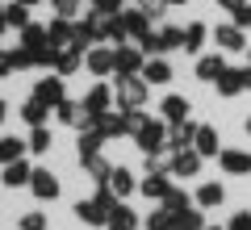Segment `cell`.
<instances>
[{"mask_svg":"<svg viewBox=\"0 0 251 230\" xmlns=\"http://www.w3.org/2000/svg\"><path fill=\"white\" fill-rule=\"evenodd\" d=\"M134 138H138V147L151 155V151H159V147H163V138H168V122H151V117H147V122L134 130Z\"/></svg>","mask_w":251,"mask_h":230,"instance_id":"1","label":"cell"},{"mask_svg":"<svg viewBox=\"0 0 251 230\" xmlns=\"http://www.w3.org/2000/svg\"><path fill=\"white\" fill-rule=\"evenodd\" d=\"M117 101H122V109H138L147 101V80H138V76L117 80Z\"/></svg>","mask_w":251,"mask_h":230,"instance_id":"2","label":"cell"},{"mask_svg":"<svg viewBox=\"0 0 251 230\" xmlns=\"http://www.w3.org/2000/svg\"><path fill=\"white\" fill-rule=\"evenodd\" d=\"M138 67H143V51H134V46H117V51H113V71H117V80H130Z\"/></svg>","mask_w":251,"mask_h":230,"instance_id":"3","label":"cell"},{"mask_svg":"<svg viewBox=\"0 0 251 230\" xmlns=\"http://www.w3.org/2000/svg\"><path fill=\"white\" fill-rule=\"evenodd\" d=\"M197 130H201V126L193 122V117H184V122L168 126V147H172V151H184V147H193V138H197Z\"/></svg>","mask_w":251,"mask_h":230,"instance_id":"4","label":"cell"},{"mask_svg":"<svg viewBox=\"0 0 251 230\" xmlns=\"http://www.w3.org/2000/svg\"><path fill=\"white\" fill-rule=\"evenodd\" d=\"M218 163L230 176H251V151H218Z\"/></svg>","mask_w":251,"mask_h":230,"instance_id":"5","label":"cell"},{"mask_svg":"<svg viewBox=\"0 0 251 230\" xmlns=\"http://www.w3.org/2000/svg\"><path fill=\"white\" fill-rule=\"evenodd\" d=\"M34 97L42 105H63V76H42L34 84Z\"/></svg>","mask_w":251,"mask_h":230,"instance_id":"6","label":"cell"},{"mask_svg":"<svg viewBox=\"0 0 251 230\" xmlns=\"http://www.w3.org/2000/svg\"><path fill=\"white\" fill-rule=\"evenodd\" d=\"M29 188H34V197H42V201H54V197H59V180H54V172H46V168H34Z\"/></svg>","mask_w":251,"mask_h":230,"instance_id":"7","label":"cell"},{"mask_svg":"<svg viewBox=\"0 0 251 230\" xmlns=\"http://www.w3.org/2000/svg\"><path fill=\"white\" fill-rule=\"evenodd\" d=\"M214 42L222 46V51H247V38H243V29L234 26H214Z\"/></svg>","mask_w":251,"mask_h":230,"instance_id":"8","label":"cell"},{"mask_svg":"<svg viewBox=\"0 0 251 230\" xmlns=\"http://www.w3.org/2000/svg\"><path fill=\"white\" fill-rule=\"evenodd\" d=\"M172 172H176V176H197V172H201V155L193 147L172 151Z\"/></svg>","mask_w":251,"mask_h":230,"instance_id":"9","label":"cell"},{"mask_svg":"<svg viewBox=\"0 0 251 230\" xmlns=\"http://www.w3.org/2000/svg\"><path fill=\"white\" fill-rule=\"evenodd\" d=\"M84 63H88L92 76H109V71H113V51H109V46H92V51L84 54Z\"/></svg>","mask_w":251,"mask_h":230,"instance_id":"10","label":"cell"},{"mask_svg":"<svg viewBox=\"0 0 251 230\" xmlns=\"http://www.w3.org/2000/svg\"><path fill=\"white\" fill-rule=\"evenodd\" d=\"M122 26H126V38H138L143 42L151 29H147V13L143 9H130V13H122Z\"/></svg>","mask_w":251,"mask_h":230,"instance_id":"11","label":"cell"},{"mask_svg":"<svg viewBox=\"0 0 251 230\" xmlns=\"http://www.w3.org/2000/svg\"><path fill=\"white\" fill-rule=\"evenodd\" d=\"M46 38H50V46H72V38H75V26L67 17H59V21H50V29H46Z\"/></svg>","mask_w":251,"mask_h":230,"instance_id":"12","label":"cell"},{"mask_svg":"<svg viewBox=\"0 0 251 230\" xmlns=\"http://www.w3.org/2000/svg\"><path fill=\"white\" fill-rule=\"evenodd\" d=\"M159 113H163V122H168V126H176V122H184L193 109H188V101H184V97H168V101L159 105Z\"/></svg>","mask_w":251,"mask_h":230,"instance_id":"13","label":"cell"},{"mask_svg":"<svg viewBox=\"0 0 251 230\" xmlns=\"http://www.w3.org/2000/svg\"><path fill=\"white\" fill-rule=\"evenodd\" d=\"M80 63H84V51H75V46H63V51L54 54V71H59V76H72Z\"/></svg>","mask_w":251,"mask_h":230,"instance_id":"14","label":"cell"},{"mask_svg":"<svg viewBox=\"0 0 251 230\" xmlns=\"http://www.w3.org/2000/svg\"><path fill=\"white\" fill-rule=\"evenodd\" d=\"M29 176H34V168L29 163H4V188H21V184H29Z\"/></svg>","mask_w":251,"mask_h":230,"instance_id":"15","label":"cell"},{"mask_svg":"<svg viewBox=\"0 0 251 230\" xmlns=\"http://www.w3.org/2000/svg\"><path fill=\"white\" fill-rule=\"evenodd\" d=\"M109 230H134L138 226V218H134V209H126V205H113L109 209V222H105Z\"/></svg>","mask_w":251,"mask_h":230,"instance_id":"16","label":"cell"},{"mask_svg":"<svg viewBox=\"0 0 251 230\" xmlns=\"http://www.w3.org/2000/svg\"><path fill=\"white\" fill-rule=\"evenodd\" d=\"M21 42H25V51H46V46H50V38H46V29L42 26H34V21H29L25 29H21Z\"/></svg>","mask_w":251,"mask_h":230,"instance_id":"17","label":"cell"},{"mask_svg":"<svg viewBox=\"0 0 251 230\" xmlns=\"http://www.w3.org/2000/svg\"><path fill=\"white\" fill-rule=\"evenodd\" d=\"M143 80H147V84H168V80H172V67H168L163 59H147V63H143Z\"/></svg>","mask_w":251,"mask_h":230,"instance_id":"18","label":"cell"},{"mask_svg":"<svg viewBox=\"0 0 251 230\" xmlns=\"http://www.w3.org/2000/svg\"><path fill=\"white\" fill-rule=\"evenodd\" d=\"M84 109H88L92 117H100L109 109V84H97V88L88 92V97H84Z\"/></svg>","mask_w":251,"mask_h":230,"instance_id":"19","label":"cell"},{"mask_svg":"<svg viewBox=\"0 0 251 230\" xmlns=\"http://www.w3.org/2000/svg\"><path fill=\"white\" fill-rule=\"evenodd\" d=\"M243 88H247V84H243V71H230V67H226L222 76H218V92H222V97H239Z\"/></svg>","mask_w":251,"mask_h":230,"instance_id":"20","label":"cell"},{"mask_svg":"<svg viewBox=\"0 0 251 230\" xmlns=\"http://www.w3.org/2000/svg\"><path fill=\"white\" fill-rule=\"evenodd\" d=\"M172 230H205V218L197 209H180L172 213Z\"/></svg>","mask_w":251,"mask_h":230,"instance_id":"21","label":"cell"},{"mask_svg":"<svg viewBox=\"0 0 251 230\" xmlns=\"http://www.w3.org/2000/svg\"><path fill=\"white\" fill-rule=\"evenodd\" d=\"M100 142H105V134H100L97 126H88V130L80 134V159H88V155H100Z\"/></svg>","mask_w":251,"mask_h":230,"instance_id":"22","label":"cell"},{"mask_svg":"<svg viewBox=\"0 0 251 230\" xmlns=\"http://www.w3.org/2000/svg\"><path fill=\"white\" fill-rule=\"evenodd\" d=\"M193 151H197L201 159H205V155H218V134L209 130V126H201L197 138H193Z\"/></svg>","mask_w":251,"mask_h":230,"instance_id":"23","label":"cell"},{"mask_svg":"<svg viewBox=\"0 0 251 230\" xmlns=\"http://www.w3.org/2000/svg\"><path fill=\"white\" fill-rule=\"evenodd\" d=\"M138 188H143L147 197H155V201H163L172 184H168V176H163V172H151V176H147V180H143V184H138Z\"/></svg>","mask_w":251,"mask_h":230,"instance_id":"24","label":"cell"},{"mask_svg":"<svg viewBox=\"0 0 251 230\" xmlns=\"http://www.w3.org/2000/svg\"><path fill=\"white\" fill-rule=\"evenodd\" d=\"M105 184L113 188V197H126L130 188H134V176H130L126 168H113V172H109V180H105Z\"/></svg>","mask_w":251,"mask_h":230,"instance_id":"25","label":"cell"},{"mask_svg":"<svg viewBox=\"0 0 251 230\" xmlns=\"http://www.w3.org/2000/svg\"><path fill=\"white\" fill-rule=\"evenodd\" d=\"M25 151H29V147H25L21 138H0V163H17Z\"/></svg>","mask_w":251,"mask_h":230,"instance_id":"26","label":"cell"},{"mask_svg":"<svg viewBox=\"0 0 251 230\" xmlns=\"http://www.w3.org/2000/svg\"><path fill=\"white\" fill-rule=\"evenodd\" d=\"M222 71H226L222 54H205V59L197 63V76H201V80H218V76H222Z\"/></svg>","mask_w":251,"mask_h":230,"instance_id":"27","label":"cell"},{"mask_svg":"<svg viewBox=\"0 0 251 230\" xmlns=\"http://www.w3.org/2000/svg\"><path fill=\"white\" fill-rule=\"evenodd\" d=\"M46 109H50V105H42L38 97H29L25 105H21V117H25L29 126H42V122H46Z\"/></svg>","mask_w":251,"mask_h":230,"instance_id":"28","label":"cell"},{"mask_svg":"<svg viewBox=\"0 0 251 230\" xmlns=\"http://www.w3.org/2000/svg\"><path fill=\"white\" fill-rule=\"evenodd\" d=\"M80 163L92 172V180H97V184H105V180H109V172H113L105 159H100V155H88V159H80Z\"/></svg>","mask_w":251,"mask_h":230,"instance_id":"29","label":"cell"},{"mask_svg":"<svg viewBox=\"0 0 251 230\" xmlns=\"http://www.w3.org/2000/svg\"><path fill=\"white\" fill-rule=\"evenodd\" d=\"M222 197H226V188H222V184H201L197 201L205 205V209H214V205H222Z\"/></svg>","mask_w":251,"mask_h":230,"instance_id":"30","label":"cell"},{"mask_svg":"<svg viewBox=\"0 0 251 230\" xmlns=\"http://www.w3.org/2000/svg\"><path fill=\"white\" fill-rule=\"evenodd\" d=\"M4 21H9V26H17V29H25V26H29V9L13 0L9 9H4Z\"/></svg>","mask_w":251,"mask_h":230,"instance_id":"31","label":"cell"},{"mask_svg":"<svg viewBox=\"0 0 251 230\" xmlns=\"http://www.w3.org/2000/svg\"><path fill=\"white\" fill-rule=\"evenodd\" d=\"M201 42H205V26H188V29H184V51H188V54H197Z\"/></svg>","mask_w":251,"mask_h":230,"instance_id":"32","label":"cell"},{"mask_svg":"<svg viewBox=\"0 0 251 230\" xmlns=\"http://www.w3.org/2000/svg\"><path fill=\"white\" fill-rule=\"evenodd\" d=\"M159 42H163V51H176V46H184V29L163 26V29H159Z\"/></svg>","mask_w":251,"mask_h":230,"instance_id":"33","label":"cell"},{"mask_svg":"<svg viewBox=\"0 0 251 230\" xmlns=\"http://www.w3.org/2000/svg\"><path fill=\"white\" fill-rule=\"evenodd\" d=\"M34 155H42V151H50V130H42V126H34V134H29V142H25Z\"/></svg>","mask_w":251,"mask_h":230,"instance_id":"34","label":"cell"},{"mask_svg":"<svg viewBox=\"0 0 251 230\" xmlns=\"http://www.w3.org/2000/svg\"><path fill=\"white\" fill-rule=\"evenodd\" d=\"M163 209H172V213H180V209H188V197L180 193V188H168V197H163Z\"/></svg>","mask_w":251,"mask_h":230,"instance_id":"35","label":"cell"},{"mask_svg":"<svg viewBox=\"0 0 251 230\" xmlns=\"http://www.w3.org/2000/svg\"><path fill=\"white\" fill-rule=\"evenodd\" d=\"M4 54H9V63H13V67H34V51H25V46H17V51H4Z\"/></svg>","mask_w":251,"mask_h":230,"instance_id":"36","label":"cell"},{"mask_svg":"<svg viewBox=\"0 0 251 230\" xmlns=\"http://www.w3.org/2000/svg\"><path fill=\"white\" fill-rule=\"evenodd\" d=\"M147 226H151V230H172V209H163V205H159V209L147 218Z\"/></svg>","mask_w":251,"mask_h":230,"instance_id":"37","label":"cell"},{"mask_svg":"<svg viewBox=\"0 0 251 230\" xmlns=\"http://www.w3.org/2000/svg\"><path fill=\"white\" fill-rule=\"evenodd\" d=\"M17 226H21V230H46V218H42V213H25Z\"/></svg>","mask_w":251,"mask_h":230,"instance_id":"38","label":"cell"},{"mask_svg":"<svg viewBox=\"0 0 251 230\" xmlns=\"http://www.w3.org/2000/svg\"><path fill=\"white\" fill-rule=\"evenodd\" d=\"M54 9H59V17H75L80 0H54Z\"/></svg>","mask_w":251,"mask_h":230,"instance_id":"39","label":"cell"},{"mask_svg":"<svg viewBox=\"0 0 251 230\" xmlns=\"http://www.w3.org/2000/svg\"><path fill=\"white\" fill-rule=\"evenodd\" d=\"M97 4V13H105V17H113L117 9H122V0H92Z\"/></svg>","mask_w":251,"mask_h":230,"instance_id":"40","label":"cell"},{"mask_svg":"<svg viewBox=\"0 0 251 230\" xmlns=\"http://www.w3.org/2000/svg\"><path fill=\"white\" fill-rule=\"evenodd\" d=\"M138 4H143V13H147V17H159V13L168 9L163 0H138Z\"/></svg>","mask_w":251,"mask_h":230,"instance_id":"41","label":"cell"},{"mask_svg":"<svg viewBox=\"0 0 251 230\" xmlns=\"http://www.w3.org/2000/svg\"><path fill=\"white\" fill-rule=\"evenodd\" d=\"M234 26H239V29H251V4H243V9L234 13Z\"/></svg>","mask_w":251,"mask_h":230,"instance_id":"42","label":"cell"},{"mask_svg":"<svg viewBox=\"0 0 251 230\" xmlns=\"http://www.w3.org/2000/svg\"><path fill=\"white\" fill-rule=\"evenodd\" d=\"M143 51H147V54H159V51H163L159 34H147V38H143Z\"/></svg>","mask_w":251,"mask_h":230,"instance_id":"43","label":"cell"},{"mask_svg":"<svg viewBox=\"0 0 251 230\" xmlns=\"http://www.w3.org/2000/svg\"><path fill=\"white\" fill-rule=\"evenodd\" d=\"M230 230H251V213H234V218H230Z\"/></svg>","mask_w":251,"mask_h":230,"instance_id":"44","label":"cell"},{"mask_svg":"<svg viewBox=\"0 0 251 230\" xmlns=\"http://www.w3.org/2000/svg\"><path fill=\"white\" fill-rule=\"evenodd\" d=\"M9 71H13V63H9V54L0 51V80H4V76H9Z\"/></svg>","mask_w":251,"mask_h":230,"instance_id":"45","label":"cell"},{"mask_svg":"<svg viewBox=\"0 0 251 230\" xmlns=\"http://www.w3.org/2000/svg\"><path fill=\"white\" fill-rule=\"evenodd\" d=\"M218 4H222V9H230V13H239V9H243V0H218Z\"/></svg>","mask_w":251,"mask_h":230,"instance_id":"46","label":"cell"},{"mask_svg":"<svg viewBox=\"0 0 251 230\" xmlns=\"http://www.w3.org/2000/svg\"><path fill=\"white\" fill-rule=\"evenodd\" d=\"M243 84H247V88H251V67H247V71H243Z\"/></svg>","mask_w":251,"mask_h":230,"instance_id":"47","label":"cell"},{"mask_svg":"<svg viewBox=\"0 0 251 230\" xmlns=\"http://www.w3.org/2000/svg\"><path fill=\"white\" fill-rule=\"evenodd\" d=\"M4 113H9V105H4V101H0V122H4Z\"/></svg>","mask_w":251,"mask_h":230,"instance_id":"48","label":"cell"},{"mask_svg":"<svg viewBox=\"0 0 251 230\" xmlns=\"http://www.w3.org/2000/svg\"><path fill=\"white\" fill-rule=\"evenodd\" d=\"M4 26H9V21H4V9H0V29H4Z\"/></svg>","mask_w":251,"mask_h":230,"instance_id":"49","label":"cell"},{"mask_svg":"<svg viewBox=\"0 0 251 230\" xmlns=\"http://www.w3.org/2000/svg\"><path fill=\"white\" fill-rule=\"evenodd\" d=\"M17 4H25V9H29V4H38V0H17Z\"/></svg>","mask_w":251,"mask_h":230,"instance_id":"50","label":"cell"},{"mask_svg":"<svg viewBox=\"0 0 251 230\" xmlns=\"http://www.w3.org/2000/svg\"><path fill=\"white\" fill-rule=\"evenodd\" d=\"M163 4H184V0H163Z\"/></svg>","mask_w":251,"mask_h":230,"instance_id":"51","label":"cell"},{"mask_svg":"<svg viewBox=\"0 0 251 230\" xmlns=\"http://www.w3.org/2000/svg\"><path fill=\"white\" fill-rule=\"evenodd\" d=\"M247 130H251V117H247Z\"/></svg>","mask_w":251,"mask_h":230,"instance_id":"52","label":"cell"},{"mask_svg":"<svg viewBox=\"0 0 251 230\" xmlns=\"http://www.w3.org/2000/svg\"><path fill=\"white\" fill-rule=\"evenodd\" d=\"M205 230H218V226H205Z\"/></svg>","mask_w":251,"mask_h":230,"instance_id":"53","label":"cell"}]
</instances>
